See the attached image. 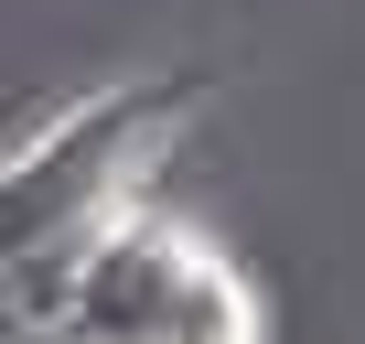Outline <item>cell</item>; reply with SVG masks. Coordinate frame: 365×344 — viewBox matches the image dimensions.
<instances>
[{
  "instance_id": "3",
  "label": "cell",
  "mask_w": 365,
  "mask_h": 344,
  "mask_svg": "<svg viewBox=\"0 0 365 344\" xmlns=\"http://www.w3.org/2000/svg\"><path fill=\"white\" fill-rule=\"evenodd\" d=\"M0 344H54V333H43V323H33V312L11 301V290H0Z\"/></svg>"
},
{
  "instance_id": "2",
  "label": "cell",
  "mask_w": 365,
  "mask_h": 344,
  "mask_svg": "<svg viewBox=\"0 0 365 344\" xmlns=\"http://www.w3.org/2000/svg\"><path fill=\"white\" fill-rule=\"evenodd\" d=\"M182 129H194V76H108V86H65L54 108H33L0 140V280L43 258L54 237L97 226L108 205L150 194Z\"/></svg>"
},
{
  "instance_id": "1",
  "label": "cell",
  "mask_w": 365,
  "mask_h": 344,
  "mask_svg": "<svg viewBox=\"0 0 365 344\" xmlns=\"http://www.w3.org/2000/svg\"><path fill=\"white\" fill-rule=\"evenodd\" d=\"M43 333L54 344H258L269 312H258V280L150 183L97 226H76Z\"/></svg>"
}]
</instances>
